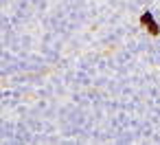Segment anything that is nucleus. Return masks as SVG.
<instances>
[{
    "mask_svg": "<svg viewBox=\"0 0 160 145\" xmlns=\"http://www.w3.org/2000/svg\"><path fill=\"white\" fill-rule=\"evenodd\" d=\"M140 27L149 33V35H160V24L156 22V18H153V13L151 11H142L140 13Z\"/></svg>",
    "mask_w": 160,
    "mask_h": 145,
    "instance_id": "obj_1",
    "label": "nucleus"
}]
</instances>
